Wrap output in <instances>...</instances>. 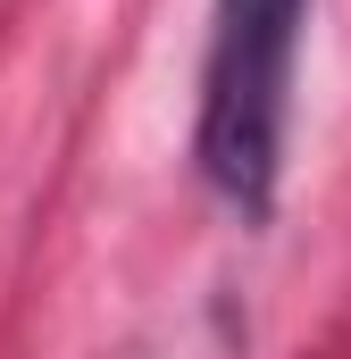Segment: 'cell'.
<instances>
[{"mask_svg":"<svg viewBox=\"0 0 351 359\" xmlns=\"http://www.w3.org/2000/svg\"><path fill=\"white\" fill-rule=\"evenodd\" d=\"M301 17H310V0H209L192 159H201V184L226 209H243V217H267L276 209Z\"/></svg>","mask_w":351,"mask_h":359,"instance_id":"6da1fadb","label":"cell"}]
</instances>
